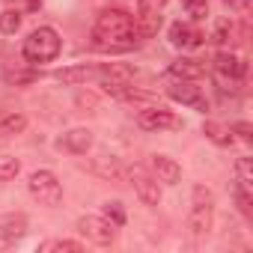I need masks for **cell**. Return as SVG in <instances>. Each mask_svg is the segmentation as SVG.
<instances>
[{"label":"cell","mask_w":253,"mask_h":253,"mask_svg":"<svg viewBox=\"0 0 253 253\" xmlns=\"http://www.w3.org/2000/svg\"><path fill=\"white\" fill-rule=\"evenodd\" d=\"M140 42L134 30V18L122 9H101L92 24V48L104 54H122L131 51Z\"/></svg>","instance_id":"1"},{"label":"cell","mask_w":253,"mask_h":253,"mask_svg":"<svg viewBox=\"0 0 253 253\" xmlns=\"http://www.w3.org/2000/svg\"><path fill=\"white\" fill-rule=\"evenodd\" d=\"M60 48H63V39L54 27H36L24 45H21V54L27 63H51L60 57Z\"/></svg>","instance_id":"2"},{"label":"cell","mask_w":253,"mask_h":253,"mask_svg":"<svg viewBox=\"0 0 253 253\" xmlns=\"http://www.w3.org/2000/svg\"><path fill=\"white\" fill-rule=\"evenodd\" d=\"M27 191L33 194V200H39V206L57 209L63 203V185L51 170H33L27 179Z\"/></svg>","instance_id":"3"},{"label":"cell","mask_w":253,"mask_h":253,"mask_svg":"<svg viewBox=\"0 0 253 253\" xmlns=\"http://www.w3.org/2000/svg\"><path fill=\"white\" fill-rule=\"evenodd\" d=\"M211 206H214V194L206 185H194V194H191V217H188V226H191L194 235H206L211 229Z\"/></svg>","instance_id":"4"},{"label":"cell","mask_w":253,"mask_h":253,"mask_svg":"<svg viewBox=\"0 0 253 253\" xmlns=\"http://www.w3.org/2000/svg\"><path fill=\"white\" fill-rule=\"evenodd\" d=\"M125 179H131L134 194L140 197V203H143V206L155 209V206L161 203V188H158V179H155V176H149L140 164H134V167L125 170Z\"/></svg>","instance_id":"5"},{"label":"cell","mask_w":253,"mask_h":253,"mask_svg":"<svg viewBox=\"0 0 253 253\" xmlns=\"http://www.w3.org/2000/svg\"><path fill=\"white\" fill-rule=\"evenodd\" d=\"M164 92H167L173 101L188 104L191 110H200V113L209 110V98L200 92V86H194V81H179V78H173V81L164 86Z\"/></svg>","instance_id":"6"},{"label":"cell","mask_w":253,"mask_h":253,"mask_svg":"<svg viewBox=\"0 0 253 253\" xmlns=\"http://www.w3.org/2000/svg\"><path fill=\"white\" fill-rule=\"evenodd\" d=\"M137 125H140L143 131H176V128H182V119L173 110L152 104V107H146V110L137 113Z\"/></svg>","instance_id":"7"},{"label":"cell","mask_w":253,"mask_h":253,"mask_svg":"<svg viewBox=\"0 0 253 253\" xmlns=\"http://www.w3.org/2000/svg\"><path fill=\"white\" fill-rule=\"evenodd\" d=\"M113 223L104 217V214H81L78 217V232L86 238V241H92V244H110L113 241Z\"/></svg>","instance_id":"8"},{"label":"cell","mask_w":253,"mask_h":253,"mask_svg":"<svg viewBox=\"0 0 253 253\" xmlns=\"http://www.w3.org/2000/svg\"><path fill=\"white\" fill-rule=\"evenodd\" d=\"M167 36H170V45H173V48H182V51H194V48H200V45L206 42L203 30H200L197 24H191V21H176V24H170Z\"/></svg>","instance_id":"9"},{"label":"cell","mask_w":253,"mask_h":253,"mask_svg":"<svg viewBox=\"0 0 253 253\" xmlns=\"http://www.w3.org/2000/svg\"><path fill=\"white\" fill-rule=\"evenodd\" d=\"M54 78H57L60 84H69V86H84V84L101 78V66H95V63H81V66H69V69H57Z\"/></svg>","instance_id":"10"},{"label":"cell","mask_w":253,"mask_h":253,"mask_svg":"<svg viewBox=\"0 0 253 253\" xmlns=\"http://www.w3.org/2000/svg\"><path fill=\"white\" fill-rule=\"evenodd\" d=\"M27 214L24 211H9V214H0V244H12L27 232Z\"/></svg>","instance_id":"11"},{"label":"cell","mask_w":253,"mask_h":253,"mask_svg":"<svg viewBox=\"0 0 253 253\" xmlns=\"http://www.w3.org/2000/svg\"><path fill=\"white\" fill-rule=\"evenodd\" d=\"M149 170H152V176H155L158 182H164V185H179V182H182V167H179L170 155H152V158H149Z\"/></svg>","instance_id":"12"},{"label":"cell","mask_w":253,"mask_h":253,"mask_svg":"<svg viewBox=\"0 0 253 253\" xmlns=\"http://www.w3.org/2000/svg\"><path fill=\"white\" fill-rule=\"evenodd\" d=\"M214 72L223 75V78L241 81V78L247 75V63H244V57H238V54H232V51H217V54H214Z\"/></svg>","instance_id":"13"},{"label":"cell","mask_w":253,"mask_h":253,"mask_svg":"<svg viewBox=\"0 0 253 253\" xmlns=\"http://www.w3.org/2000/svg\"><path fill=\"white\" fill-rule=\"evenodd\" d=\"M92 131L89 128H72V131H66L60 140H57V146L60 149H66V152H72V155H84L86 149H92Z\"/></svg>","instance_id":"14"},{"label":"cell","mask_w":253,"mask_h":253,"mask_svg":"<svg viewBox=\"0 0 253 253\" xmlns=\"http://www.w3.org/2000/svg\"><path fill=\"white\" fill-rule=\"evenodd\" d=\"M134 75H137V69L134 66H128V63H101V84H131L134 81Z\"/></svg>","instance_id":"15"},{"label":"cell","mask_w":253,"mask_h":253,"mask_svg":"<svg viewBox=\"0 0 253 253\" xmlns=\"http://www.w3.org/2000/svg\"><path fill=\"white\" fill-rule=\"evenodd\" d=\"M206 75L203 63L200 60H191V57H179L170 63V78H179V81H200Z\"/></svg>","instance_id":"16"},{"label":"cell","mask_w":253,"mask_h":253,"mask_svg":"<svg viewBox=\"0 0 253 253\" xmlns=\"http://www.w3.org/2000/svg\"><path fill=\"white\" fill-rule=\"evenodd\" d=\"M134 30H137L140 39H152V36L161 30V12H143V9H137V15H134Z\"/></svg>","instance_id":"17"},{"label":"cell","mask_w":253,"mask_h":253,"mask_svg":"<svg viewBox=\"0 0 253 253\" xmlns=\"http://www.w3.org/2000/svg\"><path fill=\"white\" fill-rule=\"evenodd\" d=\"M92 170H95L101 179H107V182H119V185L125 182V167H122L116 158H107V155H104V158H95V161H92Z\"/></svg>","instance_id":"18"},{"label":"cell","mask_w":253,"mask_h":253,"mask_svg":"<svg viewBox=\"0 0 253 253\" xmlns=\"http://www.w3.org/2000/svg\"><path fill=\"white\" fill-rule=\"evenodd\" d=\"M27 128V116L15 110H0V137H12Z\"/></svg>","instance_id":"19"},{"label":"cell","mask_w":253,"mask_h":253,"mask_svg":"<svg viewBox=\"0 0 253 253\" xmlns=\"http://www.w3.org/2000/svg\"><path fill=\"white\" fill-rule=\"evenodd\" d=\"M203 134H206L211 143H217V146H232V143H235L232 128H229V125H220V122H206V125H203Z\"/></svg>","instance_id":"20"},{"label":"cell","mask_w":253,"mask_h":253,"mask_svg":"<svg viewBox=\"0 0 253 253\" xmlns=\"http://www.w3.org/2000/svg\"><path fill=\"white\" fill-rule=\"evenodd\" d=\"M39 250L42 253H81L84 244L81 241H72V238H51V241H42Z\"/></svg>","instance_id":"21"},{"label":"cell","mask_w":253,"mask_h":253,"mask_svg":"<svg viewBox=\"0 0 253 253\" xmlns=\"http://www.w3.org/2000/svg\"><path fill=\"white\" fill-rule=\"evenodd\" d=\"M235 36H238V27H235V21H232V18H217L211 39H214L217 45H229Z\"/></svg>","instance_id":"22"},{"label":"cell","mask_w":253,"mask_h":253,"mask_svg":"<svg viewBox=\"0 0 253 253\" xmlns=\"http://www.w3.org/2000/svg\"><path fill=\"white\" fill-rule=\"evenodd\" d=\"M232 197H235V206H238V211H241L244 217H253V194H250V188L235 182V188H232Z\"/></svg>","instance_id":"23"},{"label":"cell","mask_w":253,"mask_h":253,"mask_svg":"<svg viewBox=\"0 0 253 253\" xmlns=\"http://www.w3.org/2000/svg\"><path fill=\"white\" fill-rule=\"evenodd\" d=\"M18 27H21V9L18 6L0 12V33H15Z\"/></svg>","instance_id":"24"},{"label":"cell","mask_w":253,"mask_h":253,"mask_svg":"<svg viewBox=\"0 0 253 253\" xmlns=\"http://www.w3.org/2000/svg\"><path fill=\"white\" fill-rule=\"evenodd\" d=\"M6 81L15 84V86H30L39 81V72L36 69H18V72H6Z\"/></svg>","instance_id":"25"},{"label":"cell","mask_w":253,"mask_h":253,"mask_svg":"<svg viewBox=\"0 0 253 253\" xmlns=\"http://www.w3.org/2000/svg\"><path fill=\"white\" fill-rule=\"evenodd\" d=\"M18 170H21L18 158H12V155H0V182H12V179L18 176Z\"/></svg>","instance_id":"26"},{"label":"cell","mask_w":253,"mask_h":253,"mask_svg":"<svg viewBox=\"0 0 253 253\" xmlns=\"http://www.w3.org/2000/svg\"><path fill=\"white\" fill-rule=\"evenodd\" d=\"M235 182L253 188V164H250V158H238L235 161Z\"/></svg>","instance_id":"27"},{"label":"cell","mask_w":253,"mask_h":253,"mask_svg":"<svg viewBox=\"0 0 253 253\" xmlns=\"http://www.w3.org/2000/svg\"><path fill=\"white\" fill-rule=\"evenodd\" d=\"M182 9L194 18V21H203L209 15V0H182Z\"/></svg>","instance_id":"28"},{"label":"cell","mask_w":253,"mask_h":253,"mask_svg":"<svg viewBox=\"0 0 253 253\" xmlns=\"http://www.w3.org/2000/svg\"><path fill=\"white\" fill-rule=\"evenodd\" d=\"M113 226H122L125 223V209H122V203L119 200H113V203H104V211H101Z\"/></svg>","instance_id":"29"},{"label":"cell","mask_w":253,"mask_h":253,"mask_svg":"<svg viewBox=\"0 0 253 253\" xmlns=\"http://www.w3.org/2000/svg\"><path fill=\"white\" fill-rule=\"evenodd\" d=\"M167 6V0H137V9L143 12H161Z\"/></svg>","instance_id":"30"},{"label":"cell","mask_w":253,"mask_h":253,"mask_svg":"<svg viewBox=\"0 0 253 253\" xmlns=\"http://www.w3.org/2000/svg\"><path fill=\"white\" fill-rule=\"evenodd\" d=\"M250 131H253V128H250V122H235V125H232V134H238L244 143H250V140H253V134H250Z\"/></svg>","instance_id":"31"},{"label":"cell","mask_w":253,"mask_h":253,"mask_svg":"<svg viewBox=\"0 0 253 253\" xmlns=\"http://www.w3.org/2000/svg\"><path fill=\"white\" fill-rule=\"evenodd\" d=\"M223 3H226L229 9H238V12H244V9L250 6V0H223Z\"/></svg>","instance_id":"32"},{"label":"cell","mask_w":253,"mask_h":253,"mask_svg":"<svg viewBox=\"0 0 253 253\" xmlns=\"http://www.w3.org/2000/svg\"><path fill=\"white\" fill-rule=\"evenodd\" d=\"M78 104H81V107H95L98 98H95V95H78Z\"/></svg>","instance_id":"33"},{"label":"cell","mask_w":253,"mask_h":253,"mask_svg":"<svg viewBox=\"0 0 253 253\" xmlns=\"http://www.w3.org/2000/svg\"><path fill=\"white\" fill-rule=\"evenodd\" d=\"M39 3H42V0H24V6H27V9H36Z\"/></svg>","instance_id":"34"}]
</instances>
